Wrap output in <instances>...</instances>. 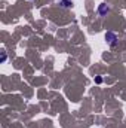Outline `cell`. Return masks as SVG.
Instances as JSON below:
<instances>
[{
	"label": "cell",
	"instance_id": "1",
	"mask_svg": "<svg viewBox=\"0 0 126 128\" xmlns=\"http://www.w3.org/2000/svg\"><path fill=\"white\" fill-rule=\"evenodd\" d=\"M105 40L108 42V45H110V46H114V45H116V42H117V36H116L113 32H108L107 34H105Z\"/></svg>",
	"mask_w": 126,
	"mask_h": 128
},
{
	"label": "cell",
	"instance_id": "2",
	"mask_svg": "<svg viewBox=\"0 0 126 128\" xmlns=\"http://www.w3.org/2000/svg\"><path fill=\"white\" fill-rule=\"evenodd\" d=\"M107 12H108L107 4H101V6H99V14H102V15H104V14H107Z\"/></svg>",
	"mask_w": 126,
	"mask_h": 128
},
{
	"label": "cell",
	"instance_id": "3",
	"mask_svg": "<svg viewBox=\"0 0 126 128\" xmlns=\"http://www.w3.org/2000/svg\"><path fill=\"white\" fill-rule=\"evenodd\" d=\"M61 3H63L64 8H70V6H71V2H70V0H63Z\"/></svg>",
	"mask_w": 126,
	"mask_h": 128
},
{
	"label": "cell",
	"instance_id": "4",
	"mask_svg": "<svg viewBox=\"0 0 126 128\" xmlns=\"http://www.w3.org/2000/svg\"><path fill=\"white\" fill-rule=\"evenodd\" d=\"M1 61H6V54H4V52L1 54Z\"/></svg>",
	"mask_w": 126,
	"mask_h": 128
}]
</instances>
